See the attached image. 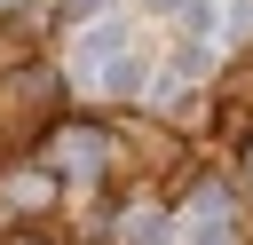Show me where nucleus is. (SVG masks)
<instances>
[{
	"instance_id": "1",
	"label": "nucleus",
	"mask_w": 253,
	"mask_h": 245,
	"mask_svg": "<svg viewBox=\"0 0 253 245\" xmlns=\"http://www.w3.org/2000/svg\"><path fill=\"white\" fill-rule=\"evenodd\" d=\"M158 8H190V0H158Z\"/></svg>"
}]
</instances>
